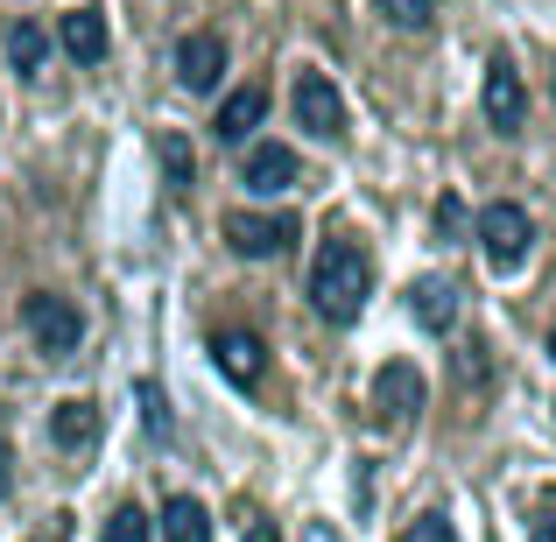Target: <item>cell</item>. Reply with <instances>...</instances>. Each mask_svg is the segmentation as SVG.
I'll list each match as a JSON object with an SVG mask.
<instances>
[{"instance_id": "7402d4cb", "label": "cell", "mask_w": 556, "mask_h": 542, "mask_svg": "<svg viewBox=\"0 0 556 542\" xmlns=\"http://www.w3.org/2000/svg\"><path fill=\"white\" fill-rule=\"evenodd\" d=\"M437 232H465V204H458V198L437 204Z\"/></svg>"}, {"instance_id": "d4e9b609", "label": "cell", "mask_w": 556, "mask_h": 542, "mask_svg": "<svg viewBox=\"0 0 556 542\" xmlns=\"http://www.w3.org/2000/svg\"><path fill=\"white\" fill-rule=\"evenodd\" d=\"M247 542H282V535H275V521H254V529H247Z\"/></svg>"}, {"instance_id": "9c48e42d", "label": "cell", "mask_w": 556, "mask_h": 542, "mask_svg": "<svg viewBox=\"0 0 556 542\" xmlns=\"http://www.w3.org/2000/svg\"><path fill=\"white\" fill-rule=\"evenodd\" d=\"M218 71H226V42H218V36L198 28V36L177 42V85H184V92H212Z\"/></svg>"}, {"instance_id": "cb8c5ba5", "label": "cell", "mask_w": 556, "mask_h": 542, "mask_svg": "<svg viewBox=\"0 0 556 542\" xmlns=\"http://www.w3.org/2000/svg\"><path fill=\"white\" fill-rule=\"evenodd\" d=\"M529 542H556V507H549V515H535V535Z\"/></svg>"}, {"instance_id": "277c9868", "label": "cell", "mask_w": 556, "mask_h": 542, "mask_svg": "<svg viewBox=\"0 0 556 542\" xmlns=\"http://www.w3.org/2000/svg\"><path fill=\"white\" fill-rule=\"evenodd\" d=\"M226 240H232V254H240V261H275V254H289V247L303 240V226L289 212H232L226 218Z\"/></svg>"}, {"instance_id": "e0dca14e", "label": "cell", "mask_w": 556, "mask_h": 542, "mask_svg": "<svg viewBox=\"0 0 556 542\" xmlns=\"http://www.w3.org/2000/svg\"><path fill=\"white\" fill-rule=\"evenodd\" d=\"M163 177H169V190H190V177H198V163H190V141H184V135H163Z\"/></svg>"}, {"instance_id": "52a82bcc", "label": "cell", "mask_w": 556, "mask_h": 542, "mask_svg": "<svg viewBox=\"0 0 556 542\" xmlns=\"http://www.w3.org/2000/svg\"><path fill=\"white\" fill-rule=\"evenodd\" d=\"M486 121L501 127V135H521V121H529V92H521V71L507 64V56H493L486 64Z\"/></svg>"}, {"instance_id": "6da1fadb", "label": "cell", "mask_w": 556, "mask_h": 542, "mask_svg": "<svg viewBox=\"0 0 556 542\" xmlns=\"http://www.w3.org/2000/svg\"><path fill=\"white\" fill-rule=\"evenodd\" d=\"M374 297V261L359 240H325V254L311 261V303L331 317V325H353Z\"/></svg>"}, {"instance_id": "8992f818", "label": "cell", "mask_w": 556, "mask_h": 542, "mask_svg": "<svg viewBox=\"0 0 556 542\" xmlns=\"http://www.w3.org/2000/svg\"><path fill=\"white\" fill-rule=\"evenodd\" d=\"M422 394H430V388H422L416 366H408V360H388V366L374 374V416H380V423H416Z\"/></svg>"}, {"instance_id": "3957f363", "label": "cell", "mask_w": 556, "mask_h": 542, "mask_svg": "<svg viewBox=\"0 0 556 542\" xmlns=\"http://www.w3.org/2000/svg\"><path fill=\"white\" fill-rule=\"evenodd\" d=\"M22 317H28V331H36V345L50 360H64V353H78V339H85V311L71 297H50V289H36V297H22Z\"/></svg>"}, {"instance_id": "d6986e66", "label": "cell", "mask_w": 556, "mask_h": 542, "mask_svg": "<svg viewBox=\"0 0 556 542\" xmlns=\"http://www.w3.org/2000/svg\"><path fill=\"white\" fill-rule=\"evenodd\" d=\"M99 542H149V515H141V507H121V515L106 521V535Z\"/></svg>"}, {"instance_id": "44dd1931", "label": "cell", "mask_w": 556, "mask_h": 542, "mask_svg": "<svg viewBox=\"0 0 556 542\" xmlns=\"http://www.w3.org/2000/svg\"><path fill=\"white\" fill-rule=\"evenodd\" d=\"M141 408H149V430H169V408H163V394L141 380Z\"/></svg>"}, {"instance_id": "603a6c76", "label": "cell", "mask_w": 556, "mask_h": 542, "mask_svg": "<svg viewBox=\"0 0 556 542\" xmlns=\"http://www.w3.org/2000/svg\"><path fill=\"white\" fill-rule=\"evenodd\" d=\"M8 487H14V451H8V437H0V501H8Z\"/></svg>"}, {"instance_id": "ba28073f", "label": "cell", "mask_w": 556, "mask_h": 542, "mask_svg": "<svg viewBox=\"0 0 556 542\" xmlns=\"http://www.w3.org/2000/svg\"><path fill=\"white\" fill-rule=\"evenodd\" d=\"M247 190L254 198H275V190H296L303 177V163H296V149H282V141H261V149H247Z\"/></svg>"}, {"instance_id": "30bf717a", "label": "cell", "mask_w": 556, "mask_h": 542, "mask_svg": "<svg viewBox=\"0 0 556 542\" xmlns=\"http://www.w3.org/2000/svg\"><path fill=\"white\" fill-rule=\"evenodd\" d=\"M261 353H268V345H261L254 331H218L212 339V366L232 380V388H254L261 380Z\"/></svg>"}, {"instance_id": "4fadbf2b", "label": "cell", "mask_w": 556, "mask_h": 542, "mask_svg": "<svg viewBox=\"0 0 556 542\" xmlns=\"http://www.w3.org/2000/svg\"><path fill=\"white\" fill-rule=\"evenodd\" d=\"M268 121V92H254V85H240V92L218 106V141H247L254 127Z\"/></svg>"}, {"instance_id": "ac0fdd59", "label": "cell", "mask_w": 556, "mask_h": 542, "mask_svg": "<svg viewBox=\"0 0 556 542\" xmlns=\"http://www.w3.org/2000/svg\"><path fill=\"white\" fill-rule=\"evenodd\" d=\"M374 8L388 14L394 28H422V22H430V14H437V0H374Z\"/></svg>"}, {"instance_id": "2e32d148", "label": "cell", "mask_w": 556, "mask_h": 542, "mask_svg": "<svg viewBox=\"0 0 556 542\" xmlns=\"http://www.w3.org/2000/svg\"><path fill=\"white\" fill-rule=\"evenodd\" d=\"M42 56H50V36H42V22H28V14H22V22H8V64L36 78Z\"/></svg>"}, {"instance_id": "5b68a950", "label": "cell", "mask_w": 556, "mask_h": 542, "mask_svg": "<svg viewBox=\"0 0 556 542\" xmlns=\"http://www.w3.org/2000/svg\"><path fill=\"white\" fill-rule=\"evenodd\" d=\"M289 106H296V127H303V135H317V141H345V99L331 92L325 71H303L296 92H289Z\"/></svg>"}, {"instance_id": "5bb4252c", "label": "cell", "mask_w": 556, "mask_h": 542, "mask_svg": "<svg viewBox=\"0 0 556 542\" xmlns=\"http://www.w3.org/2000/svg\"><path fill=\"white\" fill-rule=\"evenodd\" d=\"M92 437H99V408H92V402H56V408H50V444L85 451Z\"/></svg>"}, {"instance_id": "7a4b0ae2", "label": "cell", "mask_w": 556, "mask_h": 542, "mask_svg": "<svg viewBox=\"0 0 556 542\" xmlns=\"http://www.w3.org/2000/svg\"><path fill=\"white\" fill-rule=\"evenodd\" d=\"M529 247H535V226H529V212H521V204L493 198L486 212H479V254L493 261V275H515L521 261H529Z\"/></svg>"}, {"instance_id": "8fae6325", "label": "cell", "mask_w": 556, "mask_h": 542, "mask_svg": "<svg viewBox=\"0 0 556 542\" xmlns=\"http://www.w3.org/2000/svg\"><path fill=\"white\" fill-rule=\"evenodd\" d=\"M458 297H465L458 282H437V275H422V282L408 289V311H416L422 331H437V339H444V331L458 325Z\"/></svg>"}, {"instance_id": "484cf974", "label": "cell", "mask_w": 556, "mask_h": 542, "mask_svg": "<svg viewBox=\"0 0 556 542\" xmlns=\"http://www.w3.org/2000/svg\"><path fill=\"white\" fill-rule=\"evenodd\" d=\"M64 535H71V529H64V515H56V521H50V535H36V542H64Z\"/></svg>"}, {"instance_id": "9a60e30c", "label": "cell", "mask_w": 556, "mask_h": 542, "mask_svg": "<svg viewBox=\"0 0 556 542\" xmlns=\"http://www.w3.org/2000/svg\"><path fill=\"white\" fill-rule=\"evenodd\" d=\"M163 542H212V515H204V501H163Z\"/></svg>"}, {"instance_id": "7c38bea8", "label": "cell", "mask_w": 556, "mask_h": 542, "mask_svg": "<svg viewBox=\"0 0 556 542\" xmlns=\"http://www.w3.org/2000/svg\"><path fill=\"white\" fill-rule=\"evenodd\" d=\"M56 42H64L71 64H99V56H106V22H99L92 8H71L64 22H56Z\"/></svg>"}, {"instance_id": "4316f807", "label": "cell", "mask_w": 556, "mask_h": 542, "mask_svg": "<svg viewBox=\"0 0 556 542\" xmlns=\"http://www.w3.org/2000/svg\"><path fill=\"white\" fill-rule=\"evenodd\" d=\"M549 360H556V331H549Z\"/></svg>"}, {"instance_id": "ffe728a7", "label": "cell", "mask_w": 556, "mask_h": 542, "mask_svg": "<svg viewBox=\"0 0 556 542\" xmlns=\"http://www.w3.org/2000/svg\"><path fill=\"white\" fill-rule=\"evenodd\" d=\"M402 542H458V535H451V521L444 515H422V521H408V535Z\"/></svg>"}]
</instances>
